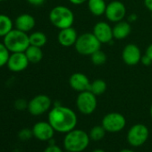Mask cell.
<instances>
[{"instance_id": "cell-29", "label": "cell", "mask_w": 152, "mask_h": 152, "mask_svg": "<svg viewBox=\"0 0 152 152\" xmlns=\"http://www.w3.org/2000/svg\"><path fill=\"white\" fill-rule=\"evenodd\" d=\"M43 152H63V151H62L61 148H59L56 144H50L48 147H47L45 148V150Z\"/></svg>"}, {"instance_id": "cell-34", "label": "cell", "mask_w": 152, "mask_h": 152, "mask_svg": "<svg viewBox=\"0 0 152 152\" xmlns=\"http://www.w3.org/2000/svg\"><path fill=\"white\" fill-rule=\"evenodd\" d=\"M151 60H152V44H150L148 48H147V49H146V53H145Z\"/></svg>"}, {"instance_id": "cell-25", "label": "cell", "mask_w": 152, "mask_h": 152, "mask_svg": "<svg viewBox=\"0 0 152 152\" xmlns=\"http://www.w3.org/2000/svg\"><path fill=\"white\" fill-rule=\"evenodd\" d=\"M91 56V61L95 65H102L107 62V55L101 50H98L95 53H93Z\"/></svg>"}, {"instance_id": "cell-20", "label": "cell", "mask_w": 152, "mask_h": 152, "mask_svg": "<svg viewBox=\"0 0 152 152\" xmlns=\"http://www.w3.org/2000/svg\"><path fill=\"white\" fill-rule=\"evenodd\" d=\"M24 53H25L29 62L32 63V64H37V63L40 62L43 58V52L41 50V48H39V47L30 45Z\"/></svg>"}, {"instance_id": "cell-32", "label": "cell", "mask_w": 152, "mask_h": 152, "mask_svg": "<svg viewBox=\"0 0 152 152\" xmlns=\"http://www.w3.org/2000/svg\"><path fill=\"white\" fill-rule=\"evenodd\" d=\"M88 0H69V2L74 6H80V5H83L84 3H86Z\"/></svg>"}, {"instance_id": "cell-8", "label": "cell", "mask_w": 152, "mask_h": 152, "mask_svg": "<svg viewBox=\"0 0 152 152\" xmlns=\"http://www.w3.org/2000/svg\"><path fill=\"white\" fill-rule=\"evenodd\" d=\"M126 124L125 117L117 112H112L107 114L103 119L101 125L108 132H118L122 131Z\"/></svg>"}, {"instance_id": "cell-40", "label": "cell", "mask_w": 152, "mask_h": 152, "mask_svg": "<svg viewBox=\"0 0 152 152\" xmlns=\"http://www.w3.org/2000/svg\"><path fill=\"white\" fill-rule=\"evenodd\" d=\"M3 1V0H0V2H2Z\"/></svg>"}, {"instance_id": "cell-18", "label": "cell", "mask_w": 152, "mask_h": 152, "mask_svg": "<svg viewBox=\"0 0 152 152\" xmlns=\"http://www.w3.org/2000/svg\"><path fill=\"white\" fill-rule=\"evenodd\" d=\"M132 31L131 24L126 21H120L118 23H115V24L113 27V36L114 39L122 40L126 39Z\"/></svg>"}, {"instance_id": "cell-30", "label": "cell", "mask_w": 152, "mask_h": 152, "mask_svg": "<svg viewBox=\"0 0 152 152\" xmlns=\"http://www.w3.org/2000/svg\"><path fill=\"white\" fill-rule=\"evenodd\" d=\"M140 63L142 64H144L145 66H148V65H150L151 64H152V60L145 54L144 56H141V59H140Z\"/></svg>"}, {"instance_id": "cell-22", "label": "cell", "mask_w": 152, "mask_h": 152, "mask_svg": "<svg viewBox=\"0 0 152 152\" xmlns=\"http://www.w3.org/2000/svg\"><path fill=\"white\" fill-rule=\"evenodd\" d=\"M29 39H30V44L31 46L39 47V48L44 47L48 41V38L46 34L41 31H35L31 33L29 36Z\"/></svg>"}, {"instance_id": "cell-10", "label": "cell", "mask_w": 152, "mask_h": 152, "mask_svg": "<svg viewBox=\"0 0 152 152\" xmlns=\"http://www.w3.org/2000/svg\"><path fill=\"white\" fill-rule=\"evenodd\" d=\"M126 15V7L119 0H113L107 5L105 16L111 23L123 21Z\"/></svg>"}, {"instance_id": "cell-4", "label": "cell", "mask_w": 152, "mask_h": 152, "mask_svg": "<svg viewBox=\"0 0 152 152\" xmlns=\"http://www.w3.org/2000/svg\"><path fill=\"white\" fill-rule=\"evenodd\" d=\"M49 21L57 29L72 27L74 22V14L67 7L56 6L49 12Z\"/></svg>"}, {"instance_id": "cell-7", "label": "cell", "mask_w": 152, "mask_h": 152, "mask_svg": "<svg viewBox=\"0 0 152 152\" xmlns=\"http://www.w3.org/2000/svg\"><path fill=\"white\" fill-rule=\"evenodd\" d=\"M148 138V129L143 124H136L132 125L127 133V141L133 147L143 145Z\"/></svg>"}, {"instance_id": "cell-16", "label": "cell", "mask_w": 152, "mask_h": 152, "mask_svg": "<svg viewBox=\"0 0 152 152\" xmlns=\"http://www.w3.org/2000/svg\"><path fill=\"white\" fill-rule=\"evenodd\" d=\"M78 33L74 28L68 27L65 29L60 30L57 35V40L58 43L64 47V48H70L75 45V42L78 39Z\"/></svg>"}, {"instance_id": "cell-3", "label": "cell", "mask_w": 152, "mask_h": 152, "mask_svg": "<svg viewBox=\"0 0 152 152\" xmlns=\"http://www.w3.org/2000/svg\"><path fill=\"white\" fill-rule=\"evenodd\" d=\"M5 46L11 53L25 52L29 48L30 39L27 32L22 31L17 29H13L8 34L4 37Z\"/></svg>"}, {"instance_id": "cell-38", "label": "cell", "mask_w": 152, "mask_h": 152, "mask_svg": "<svg viewBox=\"0 0 152 152\" xmlns=\"http://www.w3.org/2000/svg\"><path fill=\"white\" fill-rule=\"evenodd\" d=\"M151 18H152V12H151Z\"/></svg>"}, {"instance_id": "cell-21", "label": "cell", "mask_w": 152, "mask_h": 152, "mask_svg": "<svg viewBox=\"0 0 152 152\" xmlns=\"http://www.w3.org/2000/svg\"><path fill=\"white\" fill-rule=\"evenodd\" d=\"M14 23L11 18L6 15L0 14V37H5L13 30Z\"/></svg>"}, {"instance_id": "cell-15", "label": "cell", "mask_w": 152, "mask_h": 152, "mask_svg": "<svg viewBox=\"0 0 152 152\" xmlns=\"http://www.w3.org/2000/svg\"><path fill=\"white\" fill-rule=\"evenodd\" d=\"M33 136L39 140H50L53 136L55 130L48 122H38L32 128Z\"/></svg>"}, {"instance_id": "cell-11", "label": "cell", "mask_w": 152, "mask_h": 152, "mask_svg": "<svg viewBox=\"0 0 152 152\" xmlns=\"http://www.w3.org/2000/svg\"><path fill=\"white\" fill-rule=\"evenodd\" d=\"M29 64L30 62L24 52H15L10 54L7 65L11 72H19L25 70Z\"/></svg>"}, {"instance_id": "cell-23", "label": "cell", "mask_w": 152, "mask_h": 152, "mask_svg": "<svg viewBox=\"0 0 152 152\" xmlns=\"http://www.w3.org/2000/svg\"><path fill=\"white\" fill-rule=\"evenodd\" d=\"M107 85L104 80L97 79L94 82L91 83L89 91H91L96 96H100L103 93H105V91H107Z\"/></svg>"}, {"instance_id": "cell-13", "label": "cell", "mask_w": 152, "mask_h": 152, "mask_svg": "<svg viewBox=\"0 0 152 152\" xmlns=\"http://www.w3.org/2000/svg\"><path fill=\"white\" fill-rule=\"evenodd\" d=\"M92 33L97 37V39L102 43H109L114 39L113 36V27L106 22L97 23L92 30Z\"/></svg>"}, {"instance_id": "cell-27", "label": "cell", "mask_w": 152, "mask_h": 152, "mask_svg": "<svg viewBox=\"0 0 152 152\" xmlns=\"http://www.w3.org/2000/svg\"><path fill=\"white\" fill-rule=\"evenodd\" d=\"M33 136V132H32V130H30L28 128H24L23 130H21L18 133V137L21 140L23 141H25V140H30L31 137Z\"/></svg>"}, {"instance_id": "cell-35", "label": "cell", "mask_w": 152, "mask_h": 152, "mask_svg": "<svg viewBox=\"0 0 152 152\" xmlns=\"http://www.w3.org/2000/svg\"><path fill=\"white\" fill-rule=\"evenodd\" d=\"M120 152H134V151L131 150V149H128V148H124V149H122Z\"/></svg>"}, {"instance_id": "cell-19", "label": "cell", "mask_w": 152, "mask_h": 152, "mask_svg": "<svg viewBox=\"0 0 152 152\" xmlns=\"http://www.w3.org/2000/svg\"><path fill=\"white\" fill-rule=\"evenodd\" d=\"M88 8L94 16H101L105 15L107 5L106 0H88Z\"/></svg>"}, {"instance_id": "cell-33", "label": "cell", "mask_w": 152, "mask_h": 152, "mask_svg": "<svg viewBox=\"0 0 152 152\" xmlns=\"http://www.w3.org/2000/svg\"><path fill=\"white\" fill-rule=\"evenodd\" d=\"M144 6L149 12H152V0H144Z\"/></svg>"}, {"instance_id": "cell-12", "label": "cell", "mask_w": 152, "mask_h": 152, "mask_svg": "<svg viewBox=\"0 0 152 152\" xmlns=\"http://www.w3.org/2000/svg\"><path fill=\"white\" fill-rule=\"evenodd\" d=\"M141 51L140 48L135 44H128L126 45L122 52V58L124 64L130 66H133L140 63L141 59Z\"/></svg>"}, {"instance_id": "cell-36", "label": "cell", "mask_w": 152, "mask_h": 152, "mask_svg": "<svg viewBox=\"0 0 152 152\" xmlns=\"http://www.w3.org/2000/svg\"><path fill=\"white\" fill-rule=\"evenodd\" d=\"M92 152H105L103 149H95V150H93Z\"/></svg>"}, {"instance_id": "cell-24", "label": "cell", "mask_w": 152, "mask_h": 152, "mask_svg": "<svg viewBox=\"0 0 152 152\" xmlns=\"http://www.w3.org/2000/svg\"><path fill=\"white\" fill-rule=\"evenodd\" d=\"M106 132L107 131L105 130V128L102 125H96V126L92 127L90 131V133H89L90 139L94 141L101 140L105 137Z\"/></svg>"}, {"instance_id": "cell-5", "label": "cell", "mask_w": 152, "mask_h": 152, "mask_svg": "<svg viewBox=\"0 0 152 152\" xmlns=\"http://www.w3.org/2000/svg\"><path fill=\"white\" fill-rule=\"evenodd\" d=\"M101 42L92 32H85L78 36L74 48L80 55L91 56L101 48Z\"/></svg>"}, {"instance_id": "cell-17", "label": "cell", "mask_w": 152, "mask_h": 152, "mask_svg": "<svg viewBox=\"0 0 152 152\" xmlns=\"http://www.w3.org/2000/svg\"><path fill=\"white\" fill-rule=\"evenodd\" d=\"M15 29L24 32L31 31L36 25L35 18L29 14H23L16 17L15 21Z\"/></svg>"}, {"instance_id": "cell-26", "label": "cell", "mask_w": 152, "mask_h": 152, "mask_svg": "<svg viewBox=\"0 0 152 152\" xmlns=\"http://www.w3.org/2000/svg\"><path fill=\"white\" fill-rule=\"evenodd\" d=\"M9 56L10 51L7 49L4 43H0V67H3L7 64Z\"/></svg>"}, {"instance_id": "cell-9", "label": "cell", "mask_w": 152, "mask_h": 152, "mask_svg": "<svg viewBox=\"0 0 152 152\" xmlns=\"http://www.w3.org/2000/svg\"><path fill=\"white\" fill-rule=\"evenodd\" d=\"M51 99L44 94H39L31 99L28 103V111L32 115H40L48 111L51 107Z\"/></svg>"}, {"instance_id": "cell-2", "label": "cell", "mask_w": 152, "mask_h": 152, "mask_svg": "<svg viewBox=\"0 0 152 152\" xmlns=\"http://www.w3.org/2000/svg\"><path fill=\"white\" fill-rule=\"evenodd\" d=\"M90 141L89 133L83 130L73 129L66 133L64 139V147L67 151L82 152L86 149Z\"/></svg>"}, {"instance_id": "cell-14", "label": "cell", "mask_w": 152, "mask_h": 152, "mask_svg": "<svg viewBox=\"0 0 152 152\" xmlns=\"http://www.w3.org/2000/svg\"><path fill=\"white\" fill-rule=\"evenodd\" d=\"M91 81L83 72H74L69 78V85L75 91L83 92L85 91H89Z\"/></svg>"}, {"instance_id": "cell-37", "label": "cell", "mask_w": 152, "mask_h": 152, "mask_svg": "<svg viewBox=\"0 0 152 152\" xmlns=\"http://www.w3.org/2000/svg\"><path fill=\"white\" fill-rule=\"evenodd\" d=\"M150 115H151V117H152V105H151V107H150Z\"/></svg>"}, {"instance_id": "cell-28", "label": "cell", "mask_w": 152, "mask_h": 152, "mask_svg": "<svg viewBox=\"0 0 152 152\" xmlns=\"http://www.w3.org/2000/svg\"><path fill=\"white\" fill-rule=\"evenodd\" d=\"M28 103L25 99H19L15 101V107L17 110H20V111H23L26 108H28Z\"/></svg>"}, {"instance_id": "cell-39", "label": "cell", "mask_w": 152, "mask_h": 152, "mask_svg": "<svg viewBox=\"0 0 152 152\" xmlns=\"http://www.w3.org/2000/svg\"><path fill=\"white\" fill-rule=\"evenodd\" d=\"M66 152H72V151H67V150H66Z\"/></svg>"}, {"instance_id": "cell-6", "label": "cell", "mask_w": 152, "mask_h": 152, "mask_svg": "<svg viewBox=\"0 0 152 152\" xmlns=\"http://www.w3.org/2000/svg\"><path fill=\"white\" fill-rule=\"evenodd\" d=\"M98 101L97 96L90 91L79 92L76 99V107L77 109L83 115H91L97 108Z\"/></svg>"}, {"instance_id": "cell-31", "label": "cell", "mask_w": 152, "mask_h": 152, "mask_svg": "<svg viewBox=\"0 0 152 152\" xmlns=\"http://www.w3.org/2000/svg\"><path fill=\"white\" fill-rule=\"evenodd\" d=\"M28 3L32 5V6H35V7H39L41 5H43L45 3L46 0H27Z\"/></svg>"}, {"instance_id": "cell-1", "label": "cell", "mask_w": 152, "mask_h": 152, "mask_svg": "<svg viewBox=\"0 0 152 152\" xmlns=\"http://www.w3.org/2000/svg\"><path fill=\"white\" fill-rule=\"evenodd\" d=\"M48 123L56 132L67 133L75 129L77 124V115L70 107L56 105L48 113Z\"/></svg>"}]
</instances>
